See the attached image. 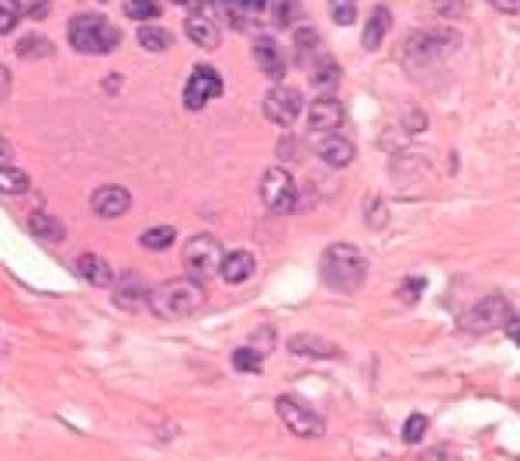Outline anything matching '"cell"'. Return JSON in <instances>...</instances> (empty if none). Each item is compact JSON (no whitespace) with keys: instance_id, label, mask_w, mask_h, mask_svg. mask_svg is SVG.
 <instances>
[{"instance_id":"cell-14","label":"cell","mask_w":520,"mask_h":461,"mask_svg":"<svg viewBox=\"0 0 520 461\" xmlns=\"http://www.w3.org/2000/svg\"><path fill=\"white\" fill-rule=\"evenodd\" d=\"M73 271L80 274L84 281H90L94 288H108V285H115V267H111L101 254H80L77 260H73Z\"/></svg>"},{"instance_id":"cell-10","label":"cell","mask_w":520,"mask_h":461,"mask_svg":"<svg viewBox=\"0 0 520 461\" xmlns=\"http://www.w3.org/2000/svg\"><path fill=\"white\" fill-rule=\"evenodd\" d=\"M90 208H94L98 219H121L132 208V194L121 184H104V188L90 194Z\"/></svg>"},{"instance_id":"cell-23","label":"cell","mask_w":520,"mask_h":461,"mask_svg":"<svg viewBox=\"0 0 520 461\" xmlns=\"http://www.w3.org/2000/svg\"><path fill=\"white\" fill-rule=\"evenodd\" d=\"M28 229L35 233V239H46V243H59V239H67V225L59 223L56 215H49V212H32Z\"/></svg>"},{"instance_id":"cell-42","label":"cell","mask_w":520,"mask_h":461,"mask_svg":"<svg viewBox=\"0 0 520 461\" xmlns=\"http://www.w3.org/2000/svg\"><path fill=\"white\" fill-rule=\"evenodd\" d=\"M171 4H194V0H171Z\"/></svg>"},{"instance_id":"cell-8","label":"cell","mask_w":520,"mask_h":461,"mask_svg":"<svg viewBox=\"0 0 520 461\" xmlns=\"http://www.w3.org/2000/svg\"><path fill=\"white\" fill-rule=\"evenodd\" d=\"M302 111V94L288 84H275L267 94H264V115L267 121H275L281 129H288Z\"/></svg>"},{"instance_id":"cell-13","label":"cell","mask_w":520,"mask_h":461,"mask_svg":"<svg viewBox=\"0 0 520 461\" xmlns=\"http://www.w3.org/2000/svg\"><path fill=\"white\" fill-rule=\"evenodd\" d=\"M288 351L298 354V358H323V361L344 358L340 343L327 341V337H312V333H295V337H288Z\"/></svg>"},{"instance_id":"cell-21","label":"cell","mask_w":520,"mask_h":461,"mask_svg":"<svg viewBox=\"0 0 520 461\" xmlns=\"http://www.w3.org/2000/svg\"><path fill=\"white\" fill-rule=\"evenodd\" d=\"M184 35H188L194 46H202V49H219V42H223V35H219V25L212 21V17H202L194 15L184 21Z\"/></svg>"},{"instance_id":"cell-11","label":"cell","mask_w":520,"mask_h":461,"mask_svg":"<svg viewBox=\"0 0 520 461\" xmlns=\"http://www.w3.org/2000/svg\"><path fill=\"white\" fill-rule=\"evenodd\" d=\"M344 125V104L337 101L333 94H323V98H316L309 108V129L312 132H333V129H340Z\"/></svg>"},{"instance_id":"cell-27","label":"cell","mask_w":520,"mask_h":461,"mask_svg":"<svg viewBox=\"0 0 520 461\" xmlns=\"http://www.w3.org/2000/svg\"><path fill=\"white\" fill-rule=\"evenodd\" d=\"M139 46L146 52H167L171 49V32H163L153 21H146V25H139Z\"/></svg>"},{"instance_id":"cell-15","label":"cell","mask_w":520,"mask_h":461,"mask_svg":"<svg viewBox=\"0 0 520 461\" xmlns=\"http://www.w3.org/2000/svg\"><path fill=\"white\" fill-rule=\"evenodd\" d=\"M254 271H257V257L250 254V250H233L219 264V274H223L225 285H243V281L254 278Z\"/></svg>"},{"instance_id":"cell-40","label":"cell","mask_w":520,"mask_h":461,"mask_svg":"<svg viewBox=\"0 0 520 461\" xmlns=\"http://www.w3.org/2000/svg\"><path fill=\"white\" fill-rule=\"evenodd\" d=\"M11 160H15V150H11V142H7V139L0 136V167H4V163H11Z\"/></svg>"},{"instance_id":"cell-36","label":"cell","mask_w":520,"mask_h":461,"mask_svg":"<svg viewBox=\"0 0 520 461\" xmlns=\"http://www.w3.org/2000/svg\"><path fill=\"white\" fill-rule=\"evenodd\" d=\"M389 223V212H385V202L381 198H371V215H368V225H375V229H381V225Z\"/></svg>"},{"instance_id":"cell-24","label":"cell","mask_w":520,"mask_h":461,"mask_svg":"<svg viewBox=\"0 0 520 461\" xmlns=\"http://www.w3.org/2000/svg\"><path fill=\"white\" fill-rule=\"evenodd\" d=\"M32 188V177L15 167V163H4L0 167V194H7V198H17V194H25V191Z\"/></svg>"},{"instance_id":"cell-4","label":"cell","mask_w":520,"mask_h":461,"mask_svg":"<svg viewBox=\"0 0 520 461\" xmlns=\"http://www.w3.org/2000/svg\"><path fill=\"white\" fill-rule=\"evenodd\" d=\"M223 243L212 236V233H198V236H191L188 243H184V271H188V278H194V281H202L205 285L208 278H215L219 274V264H223Z\"/></svg>"},{"instance_id":"cell-12","label":"cell","mask_w":520,"mask_h":461,"mask_svg":"<svg viewBox=\"0 0 520 461\" xmlns=\"http://www.w3.org/2000/svg\"><path fill=\"white\" fill-rule=\"evenodd\" d=\"M254 59H257V67L264 77H271V80H281L285 77V49L277 46L271 35H257V42H254Z\"/></svg>"},{"instance_id":"cell-6","label":"cell","mask_w":520,"mask_h":461,"mask_svg":"<svg viewBox=\"0 0 520 461\" xmlns=\"http://www.w3.org/2000/svg\"><path fill=\"white\" fill-rule=\"evenodd\" d=\"M260 202L275 215L295 212V205H298V184L292 181V173L285 171V167H267L264 177H260Z\"/></svg>"},{"instance_id":"cell-16","label":"cell","mask_w":520,"mask_h":461,"mask_svg":"<svg viewBox=\"0 0 520 461\" xmlns=\"http://www.w3.org/2000/svg\"><path fill=\"white\" fill-rule=\"evenodd\" d=\"M448 49H454V35L413 32V35H410V42H406V52H410V59H416V56L431 59V56H437V52H448Z\"/></svg>"},{"instance_id":"cell-5","label":"cell","mask_w":520,"mask_h":461,"mask_svg":"<svg viewBox=\"0 0 520 461\" xmlns=\"http://www.w3.org/2000/svg\"><path fill=\"white\" fill-rule=\"evenodd\" d=\"M275 410L281 416V424L292 430L295 437H302V441H316V437L327 434L323 416L312 410L306 399H298V395H277Z\"/></svg>"},{"instance_id":"cell-7","label":"cell","mask_w":520,"mask_h":461,"mask_svg":"<svg viewBox=\"0 0 520 461\" xmlns=\"http://www.w3.org/2000/svg\"><path fill=\"white\" fill-rule=\"evenodd\" d=\"M510 312H517V309L510 306L503 295H485V299H479V302L462 316V330H465V333H489V330L506 323Z\"/></svg>"},{"instance_id":"cell-38","label":"cell","mask_w":520,"mask_h":461,"mask_svg":"<svg viewBox=\"0 0 520 461\" xmlns=\"http://www.w3.org/2000/svg\"><path fill=\"white\" fill-rule=\"evenodd\" d=\"M489 4H493L500 15H517L520 11V0H489Z\"/></svg>"},{"instance_id":"cell-34","label":"cell","mask_w":520,"mask_h":461,"mask_svg":"<svg viewBox=\"0 0 520 461\" xmlns=\"http://www.w3.org/2000/svg\"><path fill=\"white\" fill-rule=\"evenodd\" d=\"M21 21V4L17 0H0V35L15 32Z\"/></svg>"},{"instance_id":"cell-20","label":"cell","mask_w":520,"mask_h":461,"mask_svg":"<svg viewBox=\"0 0 520 461\" xmlns=\"http://www.w3.org/2000/svg\"><path fill=\"white\" fill-rule=\"evenodd\" d=\"M389 28H392V11L385 7V4H379L371 15H368V25H364V49L368 52H379L381 42H385V35H389Z\"/></svg>"},{"instance_id":"cell-2","label":"cell","mask_w":520,"mask_h":461,"mask_svg":"<svg viewBox=\"0 0 520 461\" xmlns=\"http://www.w3.org/2000/svg\"><path fill=\"white\" fill-rule=\"evenodd\" d=\"M146 306L160 320H184V316H194L205 306V288L194 278H171V281H163L150 291Z\"/></svg>"},{"instance_id":"cell-22","label":"cell","mask_w":520,"mask_h":461,"mask_svg":"<svg viewBox=\"0 0 520 461\" xmlns=\"http://www.w3.org/2000/svg\"><path fill=\"white\" fill-rule=\"evenodd\" d=\"M146 299H150V288L139 281L136 274H121L119 285H115V306H121V309H146Z\"/></svg>"},{"instance_id":"cell-3","label":"cell","mask_w":520,"mask_h":461,"mask_svg":"<svg viewBox=\"0 0 520 461\" xmlns=\"http://www.w3.org/2000/svg\"><path fill=\"white\" fill-rule=\"evenodd\" d=\"M69 46L84 56H108L121 46V32L104 15L69 17Z\"/></svg>"},{"instance_id":"cell-18","label":"cell","mask_w":520,"mask_h":461,"mask_svg":"<svg viewBox=\"0 0 520 461\" xmlns=\"http://www.w3.org/2000/svg\"><path fill=\"white\" fill-rule=\"evenodd\" d=\"M219 4H223V17L240 32L264 17V0H219Z\"/></svg>"},{"instance_id":"cell-35","label":"cell","mask_w":520,"mask_h":461,"mask_svg":"<svg viewBox=\"0 0 520 461\" xmlns=\"http://www.w3.org/2000/svg\"><path fill=\"white\" fill-rule=\"evenodd\" d=\"M423 288H427V281H423V278H410V281L402 285V302H406V306H413Z\"/></svg>"},{"instance_id":"cell-31","label":"cell","mask_w":520,"mask_h":461,"mask_svg":"<svg viewBox=\"0 0 520 461\" xmlns=\"http://www.w3.org/2000/svg\"><path fill=\"white\" fill-rule=\"evenodd\" d=\"M329 17L347 28V25H354L358 21V0H329Z\"/></svg>"},{"instance_id":"cell-26","label":"cell","mask_w":520,"mask_h":461,"mask_svg":"<svg viewBox=\"0 0 520 461\" xmlns=\"http://www.w3.org/2000/svg\"><path fill=\"white\" fill-rule=\"evenodd\" d=\"M173 239H177V229L173 225H153V229H146L139 243L146 246V250H153V254H163V250H171Z\"/></svg>"},{"instance_id":"cell-30","label":"cell","mask_w":520,"mask_h":461,"mask_svg":"<svg viewBox=\"0 0 520 461\" xmlns=\"http://www.w3.org/2000/svg\"><path fill=\"white\" fill-rule=\"evenodd\" d=\"M17 56L21 59H46V56H52V46L46 35H25L21 42H17Z\"/></svg>"},{"instance_id":"cell-1","label":"cell","mask_w":520,"mask_h":461,"mask_svg":"<svg viewBox=\"0 0 520 461\" xmlns=\"http://www.w3.org/2000/svg\"><path fill=\"white\" fill-rule=\"evenodd\" d=\"M319 278H323L327 288L340 291V295H354L364 285V278H368V260H364L358 246L333 243L319 257Z\"/></svg>"},{"instance_id":"cell-29","label":"cell","mask_w":520,"mask_h":461,"mask_svg":"<svg viewBox=\"0 0 520 461\" xmlns=\"http://www.w3.org/2000/svg\"><path fill=\"white\" fill-rule=\"evenodd\" d=\"M233 368L243 372V375H257L260 368H264V354L254 351V347H236L233 351Z\"/></svg>"},{"instance_id":"cell-37","label":"cell","mask_w":520,"mask_h":461,"mask_svg":"<svg viewBox=\"0 0 520 461\" xmlns=\"http://www.w3.org/2000/svg\"><path fill=\"white\" fill-rule=\"evenodd\" d=\"M427 129V115L423 111H413V115H406V132H423Z\"/></svg>"},{"instance_id":"cell-39","label":"cell","mask_w":520,"mask_h":461,"mask_svg":"<svg viewBox=\"0 0 520 461\" xmlns=\"http://www.w3.org/2000/svg\"><path fill=\"white\" fill-rule=\"evenodd\" d=\"M11 73H7V67H0V101H7V94H11Z\"/></svg>"},{"instance_id":"cell-33","label":"cell","mask_w":520,"mask_h":461,"mask_svg":"<svg viewBox=\"0 0 520 461\" xmlns=\"http://www.w3.org/2000/svg\"><path fill=\"white\" fill-rule=\"evenodd\" d=\"M427 427H431L427 416H423V413H413V416L406 420V427H402V441H406V445H420V441L427 437Z\"/></svg>"},{"instance_id":"cell-32","label":"cell","mask_w":520,"mask_h":461,"mask_svg":"<svg viewBox=\"0 0 520 461\" xmlns=\"http://www.w3.org/2000/svg\"><path fill=\"white\" fill-rule=\"evenodd\" d=\"M125 17H132V21H153V17H160V4L156 0H125Z\"/></svg>"},{"instance_id":"cell-41","label":"cell","mask_w":520,"mask_h":461,"mask_svg":"<svg viewBox=\"0 0 520 461\" xmlns=\"http://www.w3.org/2000/svg\"><path fill=\"white\" fill-rule=\"evenodd\" d=\"M441 15H465V4H462V0H451V4H441Z\"/></svg>"},{"instance_id":"cell-9","label":"cell","mask_w":520,"mask_h":461,"mask_svg":"<svg viewBox=\"0 0 520 461\" xmlns=\"http://www.w3.org/2000/svg\"><path fill=\"white\" fill-rule=\"evenodd\" d=\"M223 94V77H219V69L212 67H198L191 69L188 84H184V108L188 111H202L212 98H219Z\"/></svg>"},{"instance_id":"cell-28","label":"cell","mask_w":520,"mask_h":461,"mask_svg":"<svg viewBox=\"0 0 520 461\" xmlns=\"http://www.w3.org/2000/svg\"><path fill=\"white\" fill-rule=\"evenodd\" d=\"M309 77H312V84L319 87V90H333V87L340 84V67H337L333 59H327V56H323V59L309 69Z\"/></svg>"},{"instance_id":"cell-19","label":"cell","mask_w":520,"mask_h":461,"mask_svg":"<svg viewBox=\"0 0 520 461\" xmlns=\"http://www.w3.org/2000/svg\"><path fill=\"white\" fill-rule=\"evenodd\" d=\"M323 59V38L316 28H298L295 32V63L302 69H312Z\"/></svg>"},{"instance_id":"cell-17","label":"cell","mask_w":520,"mask_h":461,"mask_svg":"<svg viewBox=\"0 0 520 461\" xmlns=\"http://www.w3.org/2000/svg\"><path fill=\"white\" fill-rule=\"evenodd\" d=\"M316 153H319V160H323L327 167H337V171H340V167H350V163H354L358 150H354V142H350V139L329 136L327 132V139L319 142V150H316Z\"/></svg>"},{"instance_id":"cell-25","label":"cell","mask_w":520,"mask_h":461,"mask_svg":"<svg viewBox=\"0 0 520 461\" xmlns=\"http://www.w3.org/2000/svg\"><path fill=\"white\" fill-rule=\"evenodd\" d=\"M298 15V4L295 0H264V17L275 25V28H288Z\"/></svg>"}]
</instances>
